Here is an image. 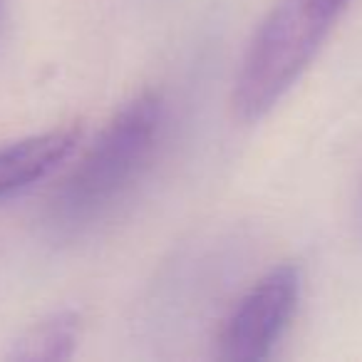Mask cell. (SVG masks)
<instances>
[{"mask_svg":"<svg viewBox=\"0 0 362 362\" xmlns=\"http://www.w3.org/2000/svg\"><path fill=\"white\" fill-rule=\"evenodd\" d=\"M352 0H276L233 80V115L258 122L305 75Z\"/></svg>","mask_w":362,"mask_h":362,"instance_id":"6da1fadb","label":"cell"},{"mask_svg":"<svg viewBox=\"0 0 362 362\" xmlns=\"http://www.w3.org/2000/svg\"><path fill=\"white\" fill-rule=\"evenodd\" d=\"M164 127V100L144 90L112 115L97 139L77 159L52 199L62 226H82L102 216L149 164Z\"/></svg>","mask_w":362,"mask_h":362,"instance_id":"7a4b0ae2","label":"cell"},{"mask_svg":"<svg viewBox=\"0 0 362 362\" xmlns=\"http://www.w3.org/2000/svg\"><path fill=\"white\" fill-rule=\"evenodd\" d=\"M300 288V268L293 263H281L258 278L223 322L218 357L228 362L266 360L296 315Z\"/></svg>","mask_w":362,"mask_h":362,"instance_id":"3957f363","label":"cell"},{"mask_svg":"<svg viewBox=\"0 0 362 362\" xmlns=\"http://www.w3.org/2000/svg\"><path fill=\"white\" fill-rule=\"evenodd\" d=\"M80 139L82 127L65 124L0 144V202L47 179L70 159Z\"/></svg>","mask_w":362,"mask_h":362,"instance_id":"277c9868","label":"cell"},{"mask_svg":"<svg viewBox=\"0 0 362 362\" xmlns=\"http://www.w3.org/2000/svg\"><path fill=\"white\" fill-rule=\"evenodd\" d=\"M80 340V317L75 313H55L35 322L13 342L11 360L25 362H57L72 357Z\"/></svg>","mask_w":362,"mask_h":362,"instance_id":"5b68a950","label":"cell"},{"mask_svg":"<svg viewBox=\"0 0 362 362\" xmlns=\"http://www.w3.org/2000/svg\"><path fill=\"white\" fill-rule=\"evenodd\" d=\"M8 18V0H0V35H3V28H6Z\"/></svg>","mask_w":362,"mask_h":362,"instance_id":"8992f818","label":"cell"}]
</instances>
